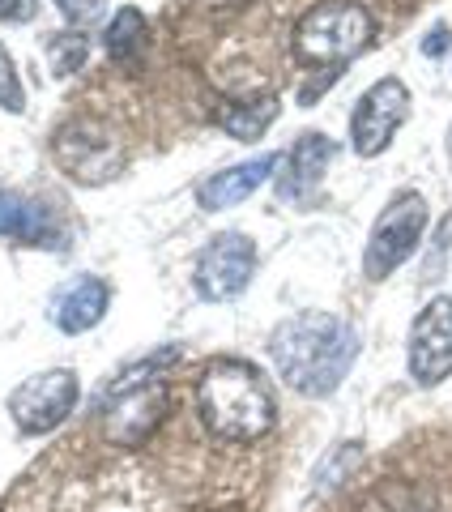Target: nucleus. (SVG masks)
Wrapping results in <instances>:
<instances>
[{
  "label": "nucleus",
  "mask_w": 452,
  "mask_h": 512,
  "mask_svg": "<svg viewBox=\"0 0 452 512\" xmlns=\"http://www.w3.org/2000/svg\"><path fill=\"white\" fill-rule=\"evenodd\" d=\"M423 231H427V201H423V192H397V197L384 205V214L376 218L371 235H367L363 274L371 282H384L389 274H397V269L414 256Z\"/></svg>",
  "instance_id": "nucleus-4"
},
{
  "label": "nucleus",
  "mask_w": 452,
  "mask_h": 512,
  "mask_svg": "<svg viewBox=\"0 0 452 512\" xmlns=\"http://www.w3.org/2000/svg\"><path fill=\"white\" fill-rule=\"evenodd\" d=\"M269 359L295 393L329 397L359 359V329L333 312H299L273 329Z\"/></svg>",
  "instance_id": "nucleus-1"
},
{
  "label": "nucleus",
  "mask_w": 452,
  "mask_h": 512,
  "mask_svg": "<svg viewBox=\"0 0 452 512\" xmlns=\"http://www.w3.org/2000/svg\"><path fill=\"white\" fill-rule=\"evenodd\" d=\"M448 43H452V35H448V26H444V22H435V26L427 30V39H423V56H431V60H440V56L448 52Z\"/></svg>",
  "instance_id": "nucleus-21"
},
{
  "label": "nucleus",
  "mask_w": 452,
  "mask_h": 512,
  "mask_svg": "<svg viewBox=\"0 0 452 512\" xmlns=\"http://www.w3.org/2000/svg\"><path fill=\"white\" fill-rule=\"evenodd\" d=\"M371 43V13L354 0H320L295 26V56L320 64V69H337L363 52Z\"/></svg>",
  "instance_id": "nucleus-3"
},
{
  "label": "nucleus",
  "mask_w": 452,
  "mask_h": 512,
  "mask_svg": "<svg viewBox=\"0 0 452 512\" xmlns=\"http://www.w3.org/2000/svg\"><path fill=\"white\" fill-rule=\"evenodd\" d=\"M359 457H363V448L359 444H342V448H337V453L325 461V466H320L316 470V478H320V487H337V483H342V474H350L354 466H359Z\"/></svg>",
  "instance_id": "nucleus-19"
},
{
  "label": "nucleus",
  "mask_w": 452,
  "mask_h": 512,
  "mask_svg": "<svg viewBox=\"0 0 452 512\" xmlns=\"http://www.w3.org/2000/svg\"><path fill=\"white\" fill-rule=\"evenodd\" d=\"M278 111H282V103L273 99V94H265V99H244V103L218 107V124L235 141H256L273 120H278Z\"/></svg>",
  "instance_id": "nucleus-15"
},
{
  "label": "nucleus",
  "mask_w": 452,
  "mask_h": 512,
  "mask_svg": "<svg viewBox=\"0 0 452 512\" xmlns=\"http://www.w3.org/2000/svg\"><path fill=\"white\" fill-rule=\"evenodd\" d=\"M145 35H150V26H145V13L141 9H120L116 18H111V26H107V52H111V60H137L141 52H145Z\"/></svg>",
  "instance_id": "nucleus-16"
},
{
  "label": "nucleus",
  "mask_w": 452,
  "mask_h": 512,
  "mask_svg": "<svg viewBox=\"0 0 452 512\" xmlns=\"http://www.w3.org/2000/svg\"><path fill=\"white\" fill-rule=\"evenodd\" d=\"M0 239H30V244L56 248L52 239V214L43 205L26 201L22 192H0Z\"/></svg>",
  "instance_id": "nucleus-14"
},
{
  "label": "nucleus",
  "mask_w": 452,
  "mask_h": 512,
  "mask_svg": "<svg viewBox=\"0 0 452 512\" xmlns=\"http://www.w3.org/2000/svg\"><path fill=\"white\" fill-rule=\"evenodd\" d=\"M410 120V90L401 77H380L363 90L359 107L350 116V146L359 158H376L393 146L397 128Z\"/></svg>",
  "instance_id": "nucleus-7"
},
{
  "label": "nucleus",
  "mask_w": 452,
  "mask_h": 512,
  "mask_svg": "<svg viewBox=\"0 0 452 512\" xmlns=\"http://www.w3.org/2000/svg\"><path fill=\"white\" fill-rule=\"evenodd\" d=\"M86 56H90V39L77 35V30H69V35H56L52 43H47V60H52V69L60 77H69V73L82 69Z\"/></svg>",
  "instance_id": "nucleus-17"
},
{
  "label": "nucleus",
  "mask_w": 452,
  "mask_h": 512,
  "mask_svg": "<svg viewBox=\"0 0 452 512\" xmlns=\"http://www.w3.org/2000/svg\"><path fill=\"white\" fill-rule=\"evenodd\" d=\"M197 414L209 436L226 444H252L273 431L278 406H273L269 384L252 363L218 359L197 380Z\"/></svg>",
  "instance_id": "nucleus-2"
},
{
  "label": "nucleus",
  "mask_w": 452,
  "mask_h": 512,
  "mask_svg": "<svg viewBox=\"0 0 452 512\" xmlns=\"http://www.w3.org/2000/svg\"><path fill=\"white\" fill-rule=\"evenodd\" d=\"M448 158H452V128H448Z\"/></svg>",
  "instance_id": "nucleus-23"
},
{
  "label": "nucleus",
  "mask_w": 452,
  "mask_h": 512,
  "mask_svg": "<svg viewBox=\"0 0 452 512\" xmlns=\"http://www.w3.org/2000/svg\"><path fill=\"white\" fill-rule=\"evenodd\" d=\"M35 9V0H0V22H30Z\"/></svg>",
  "instance_id": "nucleus-22"
},
{
  "label": "nucleus",
  "mask_w": 452,
  "mask_h": 512,
  "mask_svg": "<svg viewBox=\"0 0 452 512\" xmlns=\"http://www.w3.org/2000/svg\"><path fill=\"white\" fill-rule=\"evenodd\" d=\"M167 414L163 380L137 384L124 393H107V440L111 444H145Z\"/></svg>",
  "instance_id": "nucleus-10"
},
{
  "label": "nucleus",
  "mask_w": 452,
  "mask_h": 512,
  "mask_svg": "<svg viewBox=\"0 0 452 512\" xmlns=\"http://www.w3.org/2000/svg\"><path fill=\"white\" fill-rule=\"evenodd\" d=\"M73 402H77V376L69 367H52V372L22 380L9 393V414L26 436H43V431H52L56 423L69 419Z\"/></svg>",
  "instance_id": "nucleus-8"
},
{
  "label": "nucleus",
  "mask_w": 452,
  "mask_h": 512,
  "mask_svg": "<svg viewBox=\"0 0 452 512\" xmlns=\"http://www.w3.org/2000/svg\"><path fill=\"white\" fill-rule=\"evenodd\" d=\"M0 107L5 111H26V86L18 69H13V56L5 52V43H0Z\"/></svg>",
  "instance_id": "nucleus-18"
},
{
  "label": "nucleus",
  "mask_w": 452,
  "mask_h": 512,
  "mask_svg": "<svg viewBox=\"0 0 452 512\" xmlns=\"http://www.w3.org/2000/svg\"><path fill=\"white\" fill-rule=\"evenodd\" d=\"M256 274V244L244 231H222L197 252L192 265V286L209 303H226L248 291V282Z\"/></svg>",
  "instance_id": "nucleus-5"
},
{
  "label": "nucleus",
  "mask_w": 452,
  "mask_h": 512,
  "mask_svg": "<svg viewBox=\"0 0 452 512\" xmlns=\"http://www.w3.org/2000/svg\"><path fill=\"white\" fill-rule=\"evenodd\" d=\"M337 146L325 137V133H303L295 146L286 150L282 158V171H278V197L282 201H295L303 205L312 197V192L320 188V180H325V171L333 163Z\"/></svg>",
  "instance_id": "nucleus-11"
},
{
  "label": "nucleus",
  "mask_w": 452,
  "mask_h": 512,
  "mask_svg": "<svg viewBox=\"0 0 452 512\" xmlns=\"http://www.w3.org/2000/svg\"><path fill=\"white\" fill-rule=\"evenodd\" d=\"M282 163V154H261V158H248V163H235V167H226V171H214L209 180H201L197 188V205L201 210H231V205L239 201H248L256 188H261L273 167Z\"/></svg>",
  "instance_id": "nucleus-12"
},
{
  "label": "nucleus",
  "mask_w": 452,
  "mask_h": 512,
  "mask_svg": "<svg viewBox=\"0 0 452 512\" xmlns=\"http://www.w3.org/2000/svg\"><path fill=\"white\" fill-rule=\"evenodd\" d=\"M56 9H60L73 26H86V22H94V18L103 13V0H56Z\"/></svg>",
  "instance_id": "nucleus-20"
},
{
  "label": "nucleus",
  "mask_w": 452,
  "mask_h": 512,
  "mask_svg": "<svg viewBox=\"0 0 452 512\" xmlns=\"http://www.w3.org/2000/svg\"><path fill=\"white\" fill-rule=\"evenodd\" d=\"M107 303H111V291L103 278H90V274L73 278L52 295V320L64 333H86L107 316Z\"/></svg>",
  "instance_id": "nucleus-13"
},
{
  "label": "nucleus",
  "mask_w": 452,
  "mask_h": 512,
  "mask_svg": "<svg viewBox=\"0 0 452 512\" xmlns=\"http://www.w3.org/2000/svg\"><path fill=\"white\" fill-rule=\"evenodd\" d=\"M52 150L60 158L64 175L77 184H107V180H116L124 167V146L116 141V133L94 120L64 124L52 141Z\"/></svg>",
  "instance_id": "nucleus-6"
},
{
  "label": "nucleus",
  "mask_w": 452,
  "mask_h": 512,
  "mask_svg": "<svg viewBox=\"0 0 452 512\" xmlns=\"http://www.w3.org/2000/svg\"><path fill=\"white\" fill-rule=\"evenodd\" d=\"M410 376L423 389H435L452 376V299L435 295L410 325Z\"/></svg>",
  "instance_id": "nucleus-9"
}]
</instances>
